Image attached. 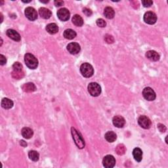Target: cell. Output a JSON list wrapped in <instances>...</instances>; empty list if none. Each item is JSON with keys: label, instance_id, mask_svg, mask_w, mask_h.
<instances>
[{"label": "cell", "instance_id": "1", "mask_svg": "<svg viewBox=\"0 0 168 168\" xmlns=\"http://www.w3.org/2000/svg\"><path fill=\"white\" fill-rule=\"evenodd\" d=\"M71 133L77 147L80 149H82L85 147V141H84L82 135L80 134V133H78V131L74 127H72L71 128Z\"/></svg>", "mask_w": 168, "mask_h": 168}, {"label": "cell", "instance_id": "2", "mask_svg": "<svg viewBox=\"0 0 168 168\" xmlns=\"http://www.w3.org/2000/svg\"><path fill=\"white\" fill-rule=\"evenodd\" d=\"M24 62L28 68L30 69H36L38 66V61L34 55L30 53H26L24 55Z\"/></svg>", "mask_w": 168, "mask_h": 168}, {"label": "cell", "instance_id": "3", "mask_svg": "<svg viewBox=\"0 0 168 168\" xmlns=\"http://www.w3.org/2000/svg\"><path fill=\"white\" fill-rule=\"evenodd\" d=\"M80 72L83 77H90L93 75L94 69H93V66L89 63H85L81 65Z\"/></svg>", "mask_w": 168, "mask_h": 168}, {"label": "cell", "instance_id": "4", "mask_svg": "<svg viewBox=\"0 0 168 168\" xmlns=\"http://www.w3.org/2000/svg\"><path fill=\"white\" fill-rule=\"evenodd\" d=\"M88 91L93 97H98L101 93V88L97 83H90L88 85Z\"/></svg>", "mask_w": 168, "mask_h": 168}, {"label": "cell", "instance_id": "5", "mask_svg": "<svg viewBox=\"0 0 168 168\" xmlns=\"http://www.w3.org/2000/svg\"><path fill=\"white\" fill-rule=\"evenodd\" d=\"M142 95L146 100L149 101H154L156 97L154 90L152 89L151 88H149V87L145 88L144 89H143Z\"/></svg>", "mask_w": 168, "mask_h": 168}, {"label": "cell", "instance_id": "6", "mask_svg": "<svg viewBox=\"0 0 168 168\" xmlns=\"http://www.w3.org/2000/svg\"><path fill=\"white\" fill-rule=\"evenodd\" d=\"M144 21L148 24H154L156 23L157 16L154 12L148 11L144 15Z\"/></svg>", "mask_w": 168, "mask_h": 168}, {"label": "cell", "instance_id": "7", "mask_svg": "<svg viewBox=\"0 0 168 168\" xmlns=\"http://www.w3.org/2000/svg\"><path fill=\"white\" fill-rule=\"evenodd\" d=\"M102 164L104 167L107 168H112L114 167L115 164H116V160L114 157L112 155H107L104 156L102 160Z\"/></svg>", "mask_w": 168, "mask_h": 168}, {"label": "cell", "instance_id": "8", "mask_svg": "<svg viewBox=\"0 0 168 168\" xmlns=\"http://www.w3.org/2000/svg\"><path fill=\"white\" fill-rule=\"evenodd\" d=\"M25 15L28 19L31 21H34L38 18V13L36 10L33 7H28L25 9Z\"/></svg>", "mask_w": 168, "mask_h": 168}, {"label": "cell", "instance_id": "9", "mask_svg": "<svg viewBox=\"0 0 168 168\" xmlns=\"http://www.w3.org/2000/svg\"><path fill=\"white\" fill-rule=\"evenodd\" d=\"M138 123L140 126L145 129L150 128L152 124L150 120L146 116H140L138 120Z\"/></svg>", "mask_w": 168, "mask_h": 168}, {"label": "cell", "instance_id": "10", "mask_svg": "<svg viewBox=\"0 0 168 168\" xmlns=\"http://www.w3.org/2000/svg\"><path fill=\"white\" fill-rule=\"evenodd\" d=\"M58 18L62 21H67L70 18V13L66 8H62L59 9L57 12Z\"/></svg>", "mask_w": 168, "mask_h": 168}, {"label": "cell", "instance_id": "11", "mask_svg": "<svg viewBox=\"0 0 168 168\" xmlns=\"http://www.w3.org/2000/svg\"><path fill=\"white\" fill-rule=\"evenodd\" d=\"M67 50L72 55H76L80 51L81 47L79 43L72 42L67 45Z\"/></svg>", "mask_w": 168, "mask_h": 168}, {"label": "cell", "instance_id": "12", "mask_svg": "<svg viewBox=\"0 0 168 168\" xmlns=\"http://www.w3.org/2000/svg\"><path fill=\"white\" fill-rule=\"evenodd\" d=\"M112 122L114 126L118 128H122L125 125V119L121 116H116L113 118Z\"/></svg>", "mask_w": 168, "mask_h": 168}, {"label": "cell", "instance_id": "13", "mask_svg": "<svg viewBox=\"0 0 168 168\" xmlns=\"http://www.w3.org/2000/svg\"><path fill=\"white\" fill-rule=\"evenodd\" d=\"M7 36L9 38L12 39L14 41L16 42H20V36L17 31L12 29H9L7 31Z\"/></svg>", "mask_w": 168, "mask_h": 168}, {"label": "cell", "instance_id": "14", "mask_svg": "<svg viewBox=\"0 0 168 168\" xmlns=\"http://www.w3.org/2000/svg\"><path fill=\"white\" fill-rule=\"evenodd\" d=\"M146 57L148 58L149 60L152 61H158L160 60V55L155 51H148L146 53Z\"/></svg>", "mask_w": 168, "mask_h": 168}, {"label": "cell", "instance_id": "15", "mask_svg": "<svg viewBox=\"0 0 168 168\" xmlns=\"http://www.w3.org/2000/svg\"><path fill=\"white\" fill-rule=\"evenodd\" d=\"M39 14L40 16H41V17L44 18V19H49L52 15L51 11L49 10V9L45 7H42L39 9Z\"/></svg>", "mask_w": 168, "mask_h": 168}, {"label": "cell", "instance_id": "16", "mask_svg": "<svg viewBox=\"0 0 168 168\" xmlns=\"http://www.w3.org/2000/svg\"><path fill=\"white\" fill-rule=\"evenodd\" d=\"M22 89H23V90L24 92L32 93V92L36 91V87L33 83L29 82V83L24 84V85L22 86Z\"/></svg>", "mask_w": 168, "mask_h": 168}, {"label": "cell", "instance_id": "17", "mask_svg": "<svg viewBox=\"0 0 168 168\" xmlns=\"http://www.w3.org/2000/svg\"><path fill=\"white\" fill-rule=\"evenodd\" d=\"M133 156L137 161L140 162L142 159V151L141 149L139 148H134L133 150Z\"/></svg>", "mask_w": 168, "mask_h": 168}, {"label": "cell", "instance_id": "18", "mask_svg": "<svg viewBox=\"0 0 168 168\" xmlns=\"http://www.w3.org/2000/svg\"><path fill=\"white\" fill-rule=\"evenodd\" d=\"M21 133L24 138H25L26 139H29L33 136L34 132L32 129L29 128V127H24L21 131Z\"/></svg>", "mask_w": 168, "mask_h": 168}, {"label": "cell", "instance_id": "19", "mask_svg": "<svg viewBox=\"0 0 168 168\" xmlns=\"http://www.w3.org/2000/svg\"><path fill=\"white\" fill-rule=\"evenodd\" d=\"M13 102L8 98H4L1 101V107L5 109H10L13 107Z\"/></svg>", "mask_w": 168, "mask_h": 168}, {"label": "cell", "instance_id": "20", "mask_svg": "<svg viewBox=\"0 0 168 168\" xmlns=\"http://www.w3.org/2000/svg\"><path fill=\"white\" fill-rule=\"evenodd\" d=\"M76 32L72 29H67L64 32V37L68 39H72L76 37Z\"/></svg>", "mask_w": 168, "mask_h": 168}, {"label": "cell", "instance_id": "21", "mask_svg": "<svg viewBox=\"0 0 168 168\" xmlns=\"http://www.w3.org/2000/svg\"><path fill=\"white\" fill-rule=\"evenodd\" d=\"M46 30L50 34H55L58 32V27L56 24L51 23L46 26Z\"/></svg>", "mask_w": 168, "mask_h": 168}, {"label": "cell", "instance_id": "22", "mask_svg": "<svg viewBox=\"0 0 168 168\" xmlns=\"http://www.w3.org/2000/svg\"><path fill=\"white\" fill-rule=\"evenodd\" d=\"M104 15L106 18H107L108 19H112V18L114 17L115 12L114 9L112 7H107L104 9Z\"/></svg>", "mask_w": 168, "mask_h": 168}, {"label": "cell", "instance_id": "23", "mask_svg": "<svg viewBox=\"0 0 168 168\" xmlns=\"http://www.w3.org/2000/svg\"><path fill=\"white\" fill-rule=\"evenodd\" d=\"M105 139L107 140L108 142H113L116 140L117 136L116 134L114 131H108L104 135Z\"/></svg>", "mask_w": 168, "mask_h": 168}, {"label": "cell", "instance_id": "24", "mask_svg": "<svg viewBox=\"0 0 168 168\" xmlns=\"http://www.w3.org/2000/svg\"><path fill=\"white\" fill-rule=\"evenodd\" d=\"M72 23L76 26H82L83 24V20L79 15H75L72 17Z\"/></svg>", "mask_w": 168, "mask_h": 168}, {"label": "cell", "instance_id": "25", "mask_svg": "<svg viewBox=\"0 0 168 168\" xmlns=\"http://www.w3.org/2000/svg\"><path fill=\"white\" fill-rule=\"evenodd\" d=\"M28 156L31 160L37 161H38L39 158V154L37 151L31 150L29 152Z\"/></svg>", "mask_w": 168, "mask_h": 168}, {"label": "cell", "instance_id": "26", "mask_svg": "<svg viewBox=\"0 0 168 168\" xmlns=\"http://www.w3.org/2000/svg\"><path fill=\"white\" fill-rule=\"evenodd\" d=\"M12 77H13L15 79L17 80H19V79H22L23 77L24 76V73L23 72V71H15L13 70L12 72Z\"/></svg>", "mask_w": 168, "mask_h": 168}, {"label": "cell", "instance_id": "27", "mask_svg": "<svg viewBox=\"0 0 168 168\" xmlns=\"http://www.w3.org/2000/svg\"><path fill=\"white\" fill-rule=\"evenodd\" d=\"M126 151V147L122 144H120L117 146V147L116 148V152L117 154L118 155H123L125 154V152Z\"/></svg>", "mask_w": 168, "mask_h": 168}, {"label": "cell", "instance_id": "28", "mask_svg": "<svg viewBox=\"0 0 168 168\" xmlns=\"http://www.w3.org/2000/svg\"><path fill=\"white\" fill-rule=\"evenodd\" d=\"M96 23H97V26L101 28H104L107 26V23H106L105 20L102 19V18H99V19L97 20Z\"/></svg>", "mask_w": 168, "mask_h": 168}, {"label": "cell", "instance_id": "29", "mask_svg": "<svg viewBox=\"0 0 168 168\" xmlns=\"http://www.w3.org/2000/svg\"><path fill=\"white\" fill-rule=\"evenodd\" d=\"M13 70L15 71H22L23 66H22V64L20 63L17 62V63H15L13 64Z\"/></svg>", "mask_w": 168, "mask_h": 168}, {"label": "cell", "instance_id": "30", "mask_svg": "<svg viewBox=\"0 0 168 168\" xmlns=\"http://www.w3.org/2000/svg\"><path fill=\"white\" fill-rule=\"evenodd\" d=\"M104 40L107 42L108 43H113L114 42V39L112 36L109 35V34H107L104 37Z\"/></svg>", "mask_w": 168, "mask_h": 168}, {"label": "cell", "instance_id": "31", "mask_svg": "<svg viewBox=\"0 0 168 168\" xmlns=\"http://www.w3.org/2000/svg\"><path fill=\"white\" fill-rule=\"evenodd\" d=\"M142 4L145 7H149L153 4V1L150 0H145V1H142Z\"/></svg>", "mask_w": 168, "mask_h": 168}, {"label": "cell", "instance_id": "32", "mask_svg": "<svg viewBox=\"0 0 168 168\" xmlns=\"http://www.w3.org/2000/svg\"><path fill=\"white\" fill-rule=\"evenodd\" d=\"M83 13L86 15V16L90 17L92 15V11L88 8H84L83 9Z\"/></svg>", "mask_w": 168, "mask_h": 168}, {"label": "cell", "instance_id": "33", "mask_svg": "<svg viewBox=\"0 0 168 168\" xmlns=\"http://www.w3.org/2000/svg\"><path fill=\"white\" fill-rule=\"evenodd\" d=\"M158 129L160 130V131H161V132H165L166 131V126L163 125V124H161V123L158 124Z\"/></svg>", "mask_w": 168, "mask_h": 168}, {"label": "cell", "instance_id": "34", "mask_svg": "<svg viewBox=\"0 0 168 168\" xmlns=\"http://www.w3.org/2000/svg\"><path fill=\"white\" fill-rule=\"evenodd\" d=\"M6 62H7V60H6L5 56L3 55H0V64H1V65H4L6 64Z\"/></svg>", "mask_w": 168, "mask_h": 168}, {"label": "cell", "instance_id": "35", "mask_svg": "<svg viewBox=\"0 0 168 168\" xmlns=\"http://www.w3.org/2000/svg\"><path fill=\"white\" fill-rule=\"evenodd\" d=\"M64 4L63 1H55V5L57 6V7H60Z\"/></svg>", "mask_w": 168, "mask_h": 168}, {"label": "cell", "instance_id": "36", "mask_svg": "<svg viewBox=\"0 0 168 168\" xmlns=\"http://www.w3.org/2000/svg\"><path fill=\"white\" fill-rule=\"evenodd\" d=\"M20 144L22 147H26L27 146V143L24 141H23V140H21V141H20Z\"/></svg>", "mask_w": 168, "mask_h": 168}]
</instances>
